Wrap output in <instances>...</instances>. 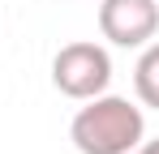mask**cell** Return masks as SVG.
Returning a JSON list of instances; mask_svg holds the SVG:
<instances>
[{
    "instance_id": "obj_1",
    "label": "cell",
    "mask_w": 159,
    "mask_h": 154,
    "mask_svg": "<svg viewBox=\"0 0 159 154\" xmlns=\"http://www.w3.org/2000/svg\"><path fill=\"white\" fill-rule=\"evenodd\" d=\"M146 133L142 111L129 99L116 94H95L90 107H82L69 124V137L82 154H129Z\"/></svg>"
},
{
    "instance_id": "obj_2",
    "label": "cell",
    "mask_w": 159,
    "mask_h": 154,
    "mask_svg": "<svg viewBox=\"0 0 159 154\" xmlns=\"http://www.w3.org/2000/svg\"><path fill=\"white\" fill-rule=\"evenodd\" d=\"M52 81L69 99H95L112 81V60L99 43H69L52 60Z\"/></svg>"
},
{
    "instance_id": "obj_3",
    "label": "cell",
    "mask_w": 159,
    "mask_h": 154,
    "mask_svg": "<svg viewBox=\"0 0 159 154\" xmlns=\"http://www.w3.org/2000/svg\"><path fill=\"white\" fill-rule=\"evenodd\" d=\"M99 30L116 47H142L159 30V4L155 0H103L99 4Z\"/></svg>"
},
{
    "instance_id": "obj_4",
    "label": "cell",
    "mask_w": 159,
    "mask_h": 154,
    "mask_svg": "<svg viewBox=\"0 0 159 154\" xmlns=\"http://www.w3.org/2000/svg\"><path fill=\"white\" fill-rule=\"evenodd\" d=\"M133 86H138V99L159 111V43H151L142 51V60L133 69Z\"/></svg>"
},
{
    "instance_id": "obj_5",
    "label": "cell",
    "mask_w": 159,
    "mask_h": 154,
    "mask_svg": "<svg viewBox=\"0 0 159 154\" xmlns=\"http://www.w3.org/2000/svg\"><path fill=\"white\" fill-rule=\"evenodd\" d=\"M138 154H159V137H155V141H146V146H142Z\"/></svg>"
}]
</instances>
